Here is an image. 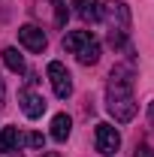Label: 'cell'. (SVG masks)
<instances>
[{"label":"cell","instance_id":"6da1fadb","mask_svg":"<svg viewBox=\"0 0 154 157\" xmlns=\"http://www.w3.org/2000/svg\"><path fill=\"white\" fill-rule=\"evenodd\" d=\"M106 109L109 115L127 124L136 115V100H133V78H130V67H115L109 76V88H106Z\"/></svg>","mask_w":154,"mask_h":157},{"label":"cell","instance_id":"7a4b0ae2","mask_svg":"<svg viewBox=\"0 0 154 157\" xmlns=\"http://www.w3.org/2000/svg\"><path fill=\"white\" fill-rule=\"evenodd\" d=\"M103 18L109 21V45L112 48H124L127 45V33H130V9H127V3H121V0L109 3Z\"/></svg>","mask_w":154,"mask_h":157},{"label":"cell","instance_id":"3957f363","mask_svg":"<svg viewBox=\"0 0 154 157\" xmlns=\"http://www.w3.org/2000/svg\"><path fill=\"white\" fill-rule=\"evenodd\" d=\"M64 48L73 52L76 60L85 63V67H94L97 60H100V42H97L88 30H73V33H67V36H64Z\"/></svg>","mask_w":154,"mask_h":157},{"label":"cell","instance_id":"277c9868","mask_svg":"<svg viewBox=\"0 0 154 157\" xmlns=\"http://www.w3.org/2000/svg\"><path fill=\"white\" fill-rule=\"evenodd\" d=\"M94 142H97V151L109 157V154H115L118 148H121V133H118L112 124H97Z\"/></svg>","mask_w":154,"mask_h":157},{"label":"cell","instance_id":"5b68a950","mask_svg":"<svg viewBox=\"0 0 154 157\" xmlns=\"http://www.w3.org/2000/svg\"><path fill=\"white\" fill-rule=\"evenodd\" d=\"M48 78H52V88H55V94L60 100H67L73 94V76H70V70L60 60H52L48 63Z\"/></svg>","mask_w":154,"mask_h":157},{"label":"cell","instance_id":"8992f818","mask_svg":"<svg viewBox=\"0 0 154 157\" xmlns=\"http://www.w3.org/2000/svg\"><path fill=\"white\" fill-rule=\"evenodd\" d=\"M18 39L21 45L27 48V52H42L45 48V33H42V27H37V24H21L18 27Z\"/></svg>","mask_w":154,"mask_h":157},{"label":"cell","instance_id":"52a82bcc","mask_svg":"<svg viewBox=\"0 0 154 157\" xmlns=\"http://www.w3.org/2000/svg\"><path fill=\"white\" fill-rule=\"evenodd\" d=\"M18 103H21V112H24L27 118H39L42 112H45V100L39 97V94H33V91H21Z\"/></svg>","mask_w":154,"mask_h":157},{"label":"cell","instance_id":"ba28073f","mask_svg":"<svg viewBox=\"0 0 154 157\" xmlns=\"http://www.w3.org/2000/svg\"><path fill=\"white\" fill-rule=\"evenodd\" d=\"M73 6H76V12H79L82 21H91V24L103 21V6H100V0H73Z\"/></svg>","mask_w":154,"mask_h":157},{"label":"cell","instance_id":"9c48e42d","mask_svg":"<svg viewBox=\"0 0 154 157\" xmlns=\"http://www.w3.org/2000/svg\"><path fill=\"white\" fill-rule=\"evenodd\" d=\"M70 133H73V118L58 112V115L52 118V139H55V142H67Z\"/></svg>","mask_w":154,"mask_h":157},{"label":"cell","instance_id":"30bf717a","mask_svg":"<svg viewBox=\"0 0 154 157\" xmlns=\"http://www.w3.org/2000/svg\"><path fill=\"white\" fill-rule=\"evenodd\" d=\"M3 63L12 70V73H27V63H24V58L18 55V48H3Z\"/></svg>","mask_w":154,"mask_h":157},{"label":"cell","instance_id":"8fae6325","mask_svg":"<svg viewBox=\"0 0 154 157\" xmlns=\"http://www.w3.org/2000/svg\"><path fill=\"white\" fill-rule=\"evenodd\" d=\"M18 142H21V136H18L15 127H3V130H0V151H3V154H6V151H15Z\"/></svg>","mask_w":154,"mask_h":157},{"label":"cell","instance_id":"7c38bea8","mask_svg":"<svg viewBox=\"0 0 154 157\" xmlns=\"http://www.w3.org/2000/svg\"><path fill=\"white\" fill-rule=\"evenodd\" d=\"M52 6H55V24L64 27V24H67V15H70L67 3H64V0H52Z\"/></svg>","mask_w":154,"mask_h":157},{"label":"cell","instance_id":"4fadbf2b","mask_svg":"<svg viewBox=\"0 0 154 157\" xmlns=\"http://www.w3.org/2000/svg\"><path fill=\"white\" fill-rule=\"evenodd\" d=\"M21 142H24L27 148H42V145H45L42 133H27V136H21Z\"/></svg>","mask_w":154,"mask_h":157},{"label":"cell","instance_id":"5bb4252c","mask_svg":"<svg viewBox=\"0 0 154 157\" xmlns=\"http://www.w3.org/2000/svg\"><path fill=\"white\" fill-rule=\"evenodd\" d=\"M136 157H154L151 145H139V148H136Z\"/></svg>","mask_w":154,"mask_h":157},{"label":"cell","instance_id":"9a60e30c","mask_svg":"<svg viewBox=\"0 0 154 157\" xmlns=\"http://www.w3.org/2000/svg\"><path fill=\"white\" fill-rule=\"evenodd\" d=\"M3 100H6V85H3V78H0V106H3Z\"/></svg>","mask_w":154,"mask_h":157},{"label":"cell","instance_id":"2e32d148","mask_svg":"<svg viewBox=\"0 0 154 157\" xmlns=\"http://www.w3.org/2000/svg\"><path fill=\"white\" fill-rule=\"evenodd\" d=\"M45 157H58V154H55V151H52V154H45Z\"/></svg>","mask_w":154,"mask_h":157}]
</instances>
